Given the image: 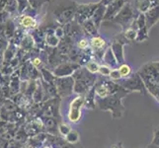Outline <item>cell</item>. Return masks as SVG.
Wrapping results in <instances>:
<instances>
[{
  "mask_svg": "<svg viewBox=\"0 0 159 148\" xmlns=\"http://www.w3.org/2000/svg\"><path fill=\"white\" fill-rule=\"evenodd\" d=\"M151 144L159 147V127L154 130V133H153V138H152V141H151Z\"/></svg>",
  "mask_w": 159,
  "mask_h": 148,
  "instance_id": "f1b7e54d",
  "label": "cell"
},
{
  "mask_svg": "<svg viewBox=\"0 0 159 148\" xmlns=\"http://www.w3.org/2000/svg\"><path fill=\"white\" fill-rule=\"evenodd\" d=\"M57 96L59 98H66L73 93L74 80L72 76L68 77H56L54 80Z\"/></svg>",
  "mask_w": 159,
  "mask_h": 148,
  "instance_id": "8992f818",
  "label": "cell"
},
{
  "mask_svg": "<svg viewBox=\"0 0 159 148\" xmlns=\"http://www.w3.org/2000/svg\"><path fill=\"white\" fill-rule=\"evenodd\" d=\"M157 102H158V103H159V98H158V100H157Z\"/></svg>",
  "mask_w": 159,
  "mask_h": 148,
  "instance_id": "8d00e7d4",
  "label": "cell"
},
{
  "mask_svg": "<svg viewBox=\"0 0 159 148\" xmlns=\"http://www.w3.org/2000/svg\"><path fill=\"white\" fill-rule=\"evenodd\" d=\"M136 9L139 13H145L151 7L150 0H136Z\"/></svg>",
  "mask_w": 159,
  "mask_h": 148,
  "instance_id": "44dd1931",
  "label": "cell"
},
{
  "mask_svg": "<svg viewBox=\"0 0 159 148\" xmlns=\"http://www.w3.org/2000/svg\"><path fill=\"white\" fill-rule=\"evenodd\" d=\"M144 14L146 28L148 31L159 22V3L152 5Z\"/></svg>",
  "mask_w": 159,
  "mask_h": 148,
  "instance_id": "30bf717a",
  "label": "cell"
},
{
  "mask_svg": "<svg viewBox=\"0 0 159 148\" xmlns=\"http://www.w3.org/2000/svg\"><path fill=\"white\" fill-rule=\"evenodd\" d=\"M21 24L23 25L25 28H32V27H35L37 23L33 18L29 17V16H26V17H24L21 20Z\"/></svg>",
  "mask_w": 159,
  "mask_h": 148,
  "instance_id": "d4e9b609",
  "label": "cell"
},
{
  "mask_svg": "<svg viewBox=\"0 0 159 148\" xmlns=\"http://www.w3.org/2000/svg\"><path fill=\"white\" fill-rule=\"evenodd\" d=\"M79 68L80 65L74 62L62 63L54 69L53 75L56 77H68V76H72V74Z\"/></svg>",
  "mask_w": 159,
  "mask_h": 148,
  "instance_id": "9c48e42d",
  "label": "cell"
},
{
  "mask_svg": "<svg viewBox=\"0 0 159 148\" xmlns=\"http://www.w3.org/2000/svg\"><path fill=\"white\" fill-rule=\"evenodd\" d=\"M102 60H103L104 62H105V65L109 66L111 69L119 67V63L117 61L116 57H115V56H114V53L112 52L111 47H108L106 49V52H105V53H104Z\"/></svg>",
  "mask_w": 159,
  "mask_h": 148,
  "instance_id": "9a60e30c",
  "label": "cell"
},
{
  "mask_svg": "<svg viewBox=\"0 0 159 148\" xmlns=\"http://www.w3.org/2000/svg\"><path fill=\"white\" fill-rule=\"evenodd\" d=\"M110 148H120V143H118V144H114V145H112Z\"/></svg>",
  "mask_w": 159,
  "mask_h": 148,
  "instance_id": "e575fe53",
  "label": "cell"
},
{
  "mask_svg": "<svg viewBox=\"0 0 159 148\" xmlns=\"http://www.w3.org/2000/svg\"><path fill=\"white\" fill-rule=\"evenodd\" d=\"M125 4V0H115L110 5L107 6V9L105 11V16L104 18L109 20V19H114L118 13L123 8V6Z\"/></svg>",
  "mask_w": 159,
  "mask_h": 148,
  "instance_id": "4fadbf2b",
  "label": "cell"
},
{
  "mask_svg": "<svg viewBox=\"0 0 159 148\" xmlns=\"http://www.w3.org/2000/svg\"><path fill=\"white\" fill-rule=\"evenodd\" d=\"M71 129H72V128H71V127H70L68 123H66L61 122V123H58V127H57L58 133L61 135V136H63V137L69 132Z\"/></svg>",
  "mask_w": 159,
  "mask_h": 148,
  "instance_id": "603a6c76",
  "label": "cell"
},
{
  "mask_svg": "<svg viewBox=\"0 0 159 148\" xmlns=\"http://www.w3.org/2000/svg\"><path fill=\"white\" fill-rule=\"evenodd\" d=\"M41 118H42L43 128H45L47 133L51 135H57L58 132L57 127L59 123L57 120L54 118H51V117H41Z\"/></svg>",
  "mask_w": 159,
  "mask_h": 148,
  "instance_id": "5bb4252c",
  "label": "cell"
},
{
  "mask_svg": "<svg viewBox=\"0 0 159 148\" xmlns=\"http://www.w3.org/2000/svg\"><path fill=\"white\" fill-rule=\"evenodd\" d=\"M153 65H154V67L159 71V61H155V62H152Z\"/></svg>",
  "mask_w": 159,
  "mask_h": 148,
  "instance_id": "836d02e7",
  "label": "cell"
},
{
  "mask_svg": "<svg viewBox=\"0 0 159 148\" xmlns=\"http://www.w3.org/2000/svg\"><path fill=\"white\" fill-rule=\"evenodd\" d=\"M147 148H159V147H158V146H155V145H153V144H151V143H150L148 146H147Z\"/></svg>",
  "mask_w": 159,
  "mask_h": 148,
  "instance_id": "d590c367",
  "label": "cell"
},
{
  "mask_svg": "<svg viewBox=\"0 0 159 148\" xmlns=\"http://www.w3.org/2000/svg\"><path fill=\"white\" fill-rule=\"evenodd\" d=\"M77 47L79 49H82V51H85V49H87L89 47V42L88 40L86 39H81L78 43H77Z\"/></svg>",
  "mask_w": 159,
  "mask_h": 148,
  "instance_id": "83f0119b",
  "label": "cell"
},
{
  "mask_svg": "<svg viewBox=\"0 0 159 148\" xmlns=\"http://www.w3.org/2000/svg\"><path fill=\"white\" fill-rule=\"evenodd\" d=\"M64 140L66 142H68V143H71V144L78 143L79 140H80V134L77 130L71 129L69 132L64 136Z\"/></svg>",
  "mask_w": 159,
  "mask_h": 148,
  "instance_id": "d6986e66",
  "label": "cell"
},
{
  "mask_svg": "<svg viewBox=\"0 0 159 148\" xmlns=\"http://www.w3.org/2000/svg\"><path fill=\"white\" fill-rule=\"evenodd\" d=\"M47 141L51 143L53 148H83L79 142L75 144H71L65 141L62 137L57 135H51L47 133Z\"/></svg>",
  "mask_w": 159,
  "mask_h": 148,
  "instance_id": "7c38bea8",
  "label": "cell"
},
{
  "mask_svg": "<svg viewBox=\"0 0 159 148\" xmlns=\"http://www.w3.org/2000/svg\"><path fill=\"white\" fill-rule=\"evenodd\" d=\"M74 80L73 93L77 96H84L93 86L97 80L95 74L90 73L86 68H79L72 74Z\"/></svg>",
  "mask_w": 159,
  "mask_h": 148,
  "instance_id": "7a4b0ae2",
  "label": "cell"
},
{
  "mask_svg": "<svg viewBox=\"0 0 159 148\" xmlns=\"http://www.w3.org/2000/svg\"><path fill=\"white\" fill-rule=\"evenodd\" d=\"M84 108V96H77L76 95L72 100H71L67 119L71 123H77L82 119V109Z\"/></svg>",
  "mask_w": 159,
  "mask_h": 148,
  "instance_id": "5b68a950",
  "label": "cell"
},
{
  "mask_svg": "<svg viewBox=\"0 0 159 148\" xmlns=\"http://www.w3.org/2000/svg\"><path fill=\"white\" fill-rule=\"evenodd\" d=\"M32 100L34 101L36 104H40V103L43 102V100H45V93H43V89L42 87V84L37 83L36 90H35L34 94H33V96H32Z\"/></svg>",
  "mask_w": 159,
  "mask_h": 148,
  "instance_id": "ac0fdd59",
  "label": "cell"
},
{
  "mask_svg": "<svg viewBox=\"0 0 159 148\" xmlns=\"http://www.w3.org/2000/svg\"><path fill=\"white\" fill-rule=\"evenodd\" d=\"M111 72V68L107 65L103 64V65H100L99 66V70H98V73H99L101 76L103 77H109V74Z\"/></svg>",
  "mask_w": 159,
  "mask_h": 148,
  "instance_id": "4316f807",
  "label": "cell"
},
{
  "mask_svg": "<svg viewBox=\"0 0 159 148\" xmlns=\"http://www.w3.org/2000/svg\"><path fill=\"white\" fill-rule=\"evenodd\" d=\"M139 14H136V10L130 3H125L118 13V15L114 18V21L120 24L123 27L124 31H125L129 28L130 25L133 24V22L139 16Z\"/></svg>",
  "mask_w": 159,
  "mask_h": 148,
  "instance_id": "3957f363",
  "label": "cell"
},
{
  "mask_svg": "<svg viewBox=\"0 0 159 148\" xmlns=\"http://www.w3.org/2000/svg\"><path fill=\"white\" fill-rule=\"evenodd\" d=\"M47 42H48V43L50 46H52V47H56L57 45V37L54 38V37H48V39H47Z\"/></svg>",
  "mask_w": 159,
  "mask_h": 148,
  "instance_id": "f546056e",
  "label": "cell"
},
{
  "mask_svg": "<svg viewBox=\"0 0 159 148\" xmlns=\"http://www.w3.org/2000/svg\"><path fill=\"white\" fill-rule=\"evenodd\" d=\"M129 94L130 93L129 91L122 87V89L113 95H109L105 98L96 97V106L101 111L111 113L113 119H120L124 117L125 113V109L123 104V99L129 96Z\"/></svg>",
  "mask_w": 159,
  "mask_h": 148,
  "instance_id": "6da1fadb",
  "label": "cell"
},
{
  "mask_svg": "<svg viewBox=\"0 0 159 148\" xmlns=\"http://www.w3.org/2000/svg\"><path fill=\"white\" fill-rule=\"evenodd\" d=\"M120 86H122L124 89L131 92H139L141 95H146L147 91L144 86L143 81H142L141 77L138 72L131 74L129 78L120 80Z\"/></svg>",
  "mask_w": 159,
  "mask_h": 148,
  "instance_id": "277c9868",
  "label": "cell"
},
{
  "mask_svg": "<svg viewBox=\"0 0 159 148\" xmlns=\"http://www.w3.org/2000/svg\"><path fill=\"white\" fill-rule=\"evenodd\" d=\"M109 79H110V80H112V81H114V82L122 80V76H120V71H119L118 68L111 69V72H110V74H109Z\"/></svg>",
  "mask_w": 159,
  "mask_h": 148,
  "instance_id": "484cf974",
  "label": "cell"
},
{
  "mask_svg": "<svg viewBox=\"0 0 159 148\" xmlns=\"http://www.w3.org/2000/svg\"><path fill=\"white\" fill-rule=\"evenodd\" d=\"M84 107L89 110H93L96 107V94L94 86L84 95Z\"/></svg>",
  "mask_w": 159,
  "mask_h": 148,
  "instance_id": "e0dca14e",
  "label": "cell"
},
{
  "mask_svg": "<svg viewBox=\"0 0 159 148\" xmlns=\"http://www.w3.org/2000/svg\"><path fill=\"white\" fill-rule=\"evenodd\" d=\"M139 72L145 73L147 75L151 76V77L159 84V71L154 67V65H153L152 62H148L144 64L143 66H141L140 69L139 70Z\"/></svg>",
  "mask_w": 159,
  "mask_h": 148,
  "instance_id": "2e32d148",
  "label": "cell"
},
{
  "mask_svg": "<svg viewBox=\"0 0 159 148\" xmlns=\"http://www.w3.org/2000/svg\"><path fill=\"white\" fill-rule=\"evenodd\" d=\"M138 73L139 74L142 81H143L147 93H149V94L157 101L159 98V84L151 77V76L147 75L145 73L139 72V71H138Z\"/></svg>",
  "mask_w": 159,
  "mask_h": 148,
  "instance_id": "ba28073f",
  "label": "cell"
},
{
  "mask_svg": "<svg viewBox=\"0 0 159 148\" xmlns=\"http://www.w3.org/2000/svg\"><path fill=\"white\" fill-rule=\"evenodd\" d=\"M32 63H33V66L37 67V66H39V65H41L42 60L40 59V57H36V58H34V60H33Z\"/></svg>",
  "mask_w": 159,
  "mask_h": 148,
  "instance_id": "4dcf8cb0",
  "label": "cell"
},
{
  "mask_svg": "<svg viewBox=\"0 0 159 148\" xmlns=\"http://www.w3.org/2000/svg\"><path fill=\"white\" fill-rule=\"evenodd\" d=\"M90 46H91V48H92V51H93V52H94L95 56L98 58L102 59L104 53H105V52H106V49L108 48L106 41L104 39H102L101 37L95 36V37L92 38V40L90 42Z\"/></svg>",
  "mask_w": 159,
  "mask_h": 148,
  "instance_id": "8fae6325",
  "label": "cell"
},
{
  "mask_svg": "<svg viewBox=\"0 0 159 148\" xmlns=\"http://www.w3.org/2000/svg\"><path fill=\"white\" fill-rule=\"evenodd\" d=\"M99 63L97 61H94V60H90L89 62H87L85 65V68L87 69V71H89L92 74H96L98 73V70H99Z\"/></svg>",
  "mask_w": 159,
  "mask_h": 148,
  "instance_id": "7402d4cb",
  "label": "cell"
},
{
  "mask_svg": "<svg viewBox=\"0 0 159 148\" xmlns=\"http://www.w3.org/2000/svg\"><path fill=\"white\" fill-rule=\"evenodd\" d=\"M129 43L127 39H125V37L123 35H120L118 38H116L113 43H112V46L110 47L112 49V52L114 53L115 57H116L117 61L120 64H122L125 62V54H124V46L125 43Z\"/></svg>",
  "mask_w": 159,
  "mask_h": 148,
  "instance_id": "52a82bcc",
  "label": "cell"
},
{
  "mask_svg": "<svg viewBox=\"0 0 159 148\" xmlns=\"http://www.w3.org/2000/svg\"><path fill=\"white\" fill-rule=\"evenodd\" d=\"M115 0H102L101 4L103 5V6H108V5H110L112 2H114Z\"/></svg>",
  "mask_w": 159,
  "mask_h": 148,
  "instance_id": "1f68e13d",
  "label": "cell"
},
{
  "mask_svg": "<svg viewBox=\"0 0 159 148\" xmlns=\"http://www.w3.org/2000/svg\"><path fill=\"white\" fill-rule=\"evenodd\" d=\"M40 148H53V147H52V145L51 143H48V141H46L45 143H43Z\"/></svg>",
  "mask_w": 159,
  "mask_h": 148,
  "instance_id": "d6a6232c",
  "label": "cell"
},
{
  "mask_svg": "<svg viewBox=\"0 0 159 148\" xmlns=\"http://www.w3.org/2000/svg\"><path fill=\"white\" fill-rule=\"evenodd\" d=\"M119 71H120V74L122 76V79H125V78H129V76L133 74V69H131L130 65L128 63H122L119 65L118 67Z\"/></svg>",
  "mask_w": 159,
  "mask_h": 148,
  "instance_id": "ffe728a7",
  "label": "cell"
},
{
  "mask_svg": "<svg viewBox=\"0 0 159 148\" xmlns=\"http://www.w3.org/2000/svg\"><path fill=\"white\" fill-rule=\"evenodd\" d=\"M136 35H138V32L131 28L127 29L124 33V36L129 42H134L136 40Z\"/></svg>",
  "mask_w": 159,
  "mask_h": 148,
  "instance_id": "cb8c5ba5",
  "label": "cell"
}]
</instances>
